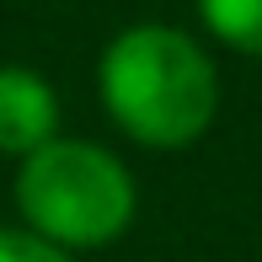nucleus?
Instances as JSON below:
<instances>
[{"label": "nucleus", "mask_w": 262, "mask_h": 262, "mask_svg": "<svg viewBox=\"0 0 262 262\" xmlns=\"http://www.w3.org/2000/svg\"><path fill=\"white\" fill-rule=\"evenodd\" d=\"M97 91L107 118L145 150H187L220 113V70L209 49L166 21H134L107 43Z\"/></svg>", "instance_id": "1"}, {"label": "nucleus", "mask_w": 262, "mask_h": 262, "mask_svg": "<svg viewBox=\"0 0 262 262\" xmlns=\"http://www.w3.org/2000/svg\"><path fill=\"white\" fill-rule=\"evenodd\" d=\"M16 209L32 235L64 252H97L134 225L139 187L113 150L59 134L16 166Z\"/></svg>", "instance_id": "2"}, {"label": "nucleus", "mask_w": 262, "mask_h": 262, "mask_svg": "<svg viewBox=\"0 0 262 262\" xmlns=\"http://www.w3.org/2000/svg\"><path fill=\"white\" fill-rule=\"evenodd\" d=\"M198 16L225 49L262 59V0H198Z\"/></svg>", "instance_id": "4"}, {"label": "nucleus", "mask_w": 262, "mask_h": 262, "mask_svg": "<svg viewBox=\"0 0 262 262\" xmlns=\"http://www.w3.org/2000/svg\"><path fill=\"white\" fill-rule=\"evenodd\" d=\"M59 139V91L27 64H0V156L27 161Z\"/></svg>", "instance_id": "3"}, {"label": "nucleus", "mask_w": 262, "mask_h": 262, "mask_svg": "<svg viewBox=\"0 0 262 262\" xmlns=\"http://www.w3.org/2000/svg\"><path fill=\"white\" fill-rule=\"evenodd\" d=\"M0 262H75V252L43 241L21 225V230H0Z\"/></svg>", "instance_id": "5"}]
</instances>
